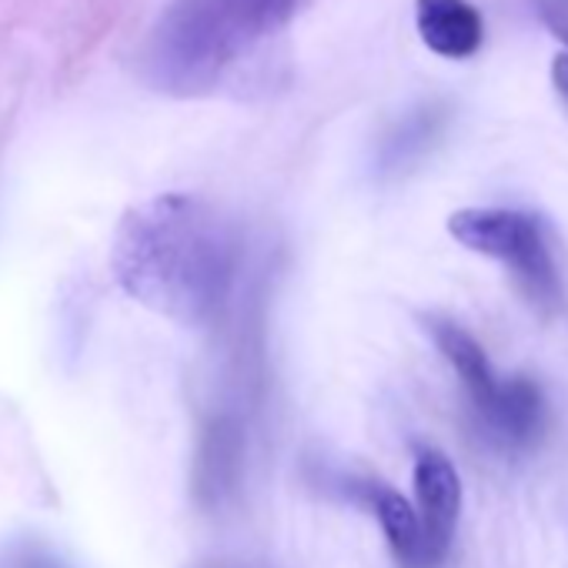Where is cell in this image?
Returning <instances> with one entry per match:
<instances>
[{
    "label": "cell",
    "mask_w": 568,
    "mask_h": 568,
    "mask_svg": "<svg viewBox=\"0 0 568 568\" xmlns=\"http://www.w3.org/2000/svg\"><path fill=\"white\" fill-rule=\"evenodd\" d=\"M415 28L425 48L448 61L478 54L485 41V21L471 0H415Z\"/></svg>",
    "instance_id": "cell-6"
},
{
    "label": "cell",
    "mask_w": 568,
    "mask_h": 568,
    "mask_svg": "<svg viewBox=\"0 0 568 568\" xmlns=\"http://www.w3.org/2000/svg\"><path fill=\"white\" fill-rule=\"evenodd\" d=\"M438 352L455 368L485 435L501 448H528L541 438L548 408L541 388L531 378H498L481 345L448 318H425Z\"/></svg>",
    "instance_id": "cell-3"
},
{
    "label": "cell",
    "mask_w": 568,
    "mask_h": 568,
    "mask_svg": "<svg viewBox=\"0 0 568 568\" xmlns=\"http://www.w3.org/2000/svg\"><path fill=\"white\" fill-rule=\"evenodd\" d=\"M551 81H555L558 94L568 101V54H558V58L551 61Z\"/></svg>",
    "instance_id": "cell-11"
},
{
    "label": "cell",
    "mask_w": 568,
    "mask_h": 568,
    "mask_svg": "<svg viewBox=\"0 0 568 568\" xmlns=\"http://www.w3.org/2000/svg\"><path fill=\"white\" fill-rule=\"evenodd\" d=\"M362 501L375 511V518L385 531V541L402 568H432L418 511L402 491H395L382 481H368V485H362Z\"/></svg>",
    "instance_id": "cell-7"
},
{
    "label": "cell",
    "mask_w": 568,
    "mask_h": 568,
    "mask_svg": "<svg viewBox=\"0 0 568 568\" xmlns=\"http://www.w3.org/2000/svg\"><path fill=\"white\" fill-rule=\"evenodd\" d=\"M541 24L568 48V0H531Z\"/></svg>",
    "instance_id": "cell-10"
},
{
    "label": "cell",
    "mask_w": 568,
    "mask_h": 568,
    "mask_svg": "<svg viewBox=\"0 0 568 568\" xmlns=\"http://www.w3.org/2000/svg\"><path fill=\"white\" fill-rule=\"evenodd\" d=\"M415 498H418V521L425 535V551L428 565L438 568L452 548L458 515H462V478L458 468L452 465L448 455L435 448H422L415 455V471H412Z\"/></svg>",
    "instance_id": "cell-5"
},
{
    "label": "cell",
    "mask_w": 568,
    "mask_h": 568,
    "mask_svg": "<svg viewBox=\"0 0 568 568\" xmlns=\"http://www.w3.org/2000/svg\"><path fill=\"white\" fill-rule=\"evenodd\" d=\"M234 468H237V435H234V428L227 422H217L214 428H207V438L201 445L197 488L211 491L217 498L224 488H231Z\"/></svg>",
    "instance_id": "cell-9"
},
{
    "label": "cell",
    "mask_w": 568,
    "mask_h": 568,
    "mask_svg": "<svg viewBox=\"0 0 568 568\" xmlns=\"http://www.w3.org/2000/svg\"><path fill=\"white\" fill-rule=\"evenodd\" d=\"M234 264V224L197 194H158L134 204L111 241L121 292L184 328H201L224 308Z\"/></svg>",
    "instance_id": "cell-1"
},
{
    "label": "cell",
    "mask_w": 568,
    "mask_h": 568,
    "mask_svg": "<svg viewBox=\"0 0 568 568\" xmlns=\"http://www.w3.org/2000/svg\"><path fill=\"white\" fill-rule=\"evenodd\" d=\"M442 124H445L442 108H422V111H415V114H412L408 121H402V124L392 131V138L385 141V148H382V168H385V171H402V168H408L412 161H418V158L435 144Z\"/></svg>",
    "instance_id": "cell-8"
},
{
    "label": "cell",
    "mask_w": 568,
    "mask_h": 568,
    "mask_svg": "<svg viewBox=\"0 0 568 568\" xmlns=\"http://www.w3.org/2000/svg\"><path fill=\"white\" fill-rule=\"evenodd\" d=\"M298 11L302 0H171L144 41L141 78L171 98L207 94Z\"/></svg>",
    "instance_id": "cell-2"
},
{
    "label": "cell",
    "mask_w": 568,
    "mask_h": 568,
    "mask_svg": "<svg viewBox=\"0 0 568 568\" xmlns=\"http://www.w3.org/2000/svg\"><path fill=\"white\" fill-rule=\"evenodd\" d=\"M448 234L475 254L505 261L521 292L541 312H555L561 305V281L535 214L511 207H462L448 217Z\"/></svg>",
    "instance_id": "cell-4"
}]
</instances>
